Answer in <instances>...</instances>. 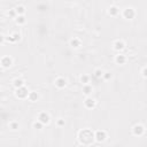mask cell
Wrapping results in <instances>:
<instances>
[{
	"mask_svg": "<svg viewBox=\"0 0 147 147\" xmlns=\"http://www.w3.org/2000/svg\"><path fill=\"white\" fill-rule=\"evenodd\" d=\"M77 140L83 146H90L94 142V131L90 127L80 129L77 132Z\"/></svg>",
	"mask_w": 147,
	"mask_h": 147,
	"instance_id": "1",
	"label": "cell"
},
{
	"mask_svg": "<svg viewBox=\"0 0 147 147\" xmlns=\"http://www.w3.org/2000/svg\"><path fill=\"white\" fill-rule=\"evenodd\" d=\"M145 132H146V126H145L142 123H136V124L131 127V133H132V136H134V137L140 138V137H142V136L145 134Z\"/></svg>",
	"mask_w": 147,
	"mask_h": 147,
	"instance_id": "2",
	"label": "cell"
},
{
	"mask_svg": "<svg viewBox=\"0 0 147 147\" xmlns=\"http://www.w3.org/2000/svg\"><path fill=\"white\" fill-rule=\"evenodd\" d=\"M119 14L122 15V17H123L124 20L131 21V20H133V18L136 17L137 11H136V9H134L133 7H125V8H123V9L121 10Z\"/></svg>",
	"mask_w": 147,
	"mask_h": 147,
	"instance_id": "3",
	"label": "cell"
},
{
	"mask_svg": "<svg viewBox=\"0 0 147 147\" xmlns=\"http://www.w3.org/2000/svg\"><path fill=\"white\" fill-rule=\"evenodd\" d=\"M108 139V132L103 129L94 131V141L98 144H103Z\"/></svg>",
	"mask_w": 147,
	"mask_h": 147,
	"instance_id": "4",
	"label": "cell"
},
{
	"mask_svg": "<svg viewBox=\"0 0 147 147\" xmlns=\"http://www.w3.org/2000/svg\"><path fill=\"white\" fill-rule=\"evenodd\" d=\"M28 94H29V90L28 87L24 85L22 87H17L15 88V92H14V95L16 99H20V100H25L28 98Z\"/></svg>",
	"mask_w": 147,
	"mask_h": 147,
	"instance_id": "5",
	"label": "cell"
},
{
	"mask_svg": "<svg viewBox=\"0 0 147 147\" xmlns=\"http://www.w3.org/2000/svg\"><path fill=\"white\" fill-rule=\"evenodd\" d=\"M37 121H39L40 123H42L44 125H48L51 123V115L49 113L45 111V110H41L37 114Z\"/></svg>",
	"mask_w": 147,
	"mask_h": 147,
	"instance_id": "6",
	"label": "cell"
},
{
	"mask_svg": "<svg viewBox=\"0 0 147 147\" xmlns=\"http://www.w3.org/2000/svg\"><path fill=\"white\" fill-rule=\"evenodd\" d=\"M53 84H54V86L56 88L62 90V88H65V86L68 85V80L63 76H56L55 79H54V82H53Z\"/></svg>",
	"mask_w": 147,
	"mask_h": 147,
	"instance_id": "7",
	"label": "cell"
},
{
	"mask_svg": "<svg viewBox=\"0 0 147 147\" xmlns=\"http://www.w3.org/2000/svg\"><path fill=\"white\" fill-rule=\"evenodd\" d=\"M83 106L85 109H88V110H92L96 107V100L94 98H92V95L90 96H85L84 101H83Z\"/></svg>",
	"mask_w": 147,
	"mask_h": 147,
	"instance_id": "8",
	"label": "cell"
},
{
	"mask_svg": "<svg viewBox=\"0 0 147 147\" xmlns=\"http://www.w3.org/2000/svg\"><path fill=\"white\" fill-rule=\"evenodd\" d=\"M14 64V60L10 55H3L0 57V65L3 69H9Z\"/></svg>",
	"mask_w": 147,
	"mask_h": 147,
	"instance_id": "9",
	"label": "cell"
},
{
	"mask_svg": "<svg viewBox=\"0 0 147 147\" xmlns=\"http://www.w3.org/2000/svg\"><path fill=\"white\" fill-rule=\"evenodd\" d=\"M125 41L122 40V39H116L114 42H113V49L116 52V53H122L124 49H125Z\"/></svg>",
	"mask_w": 147,
	"mask_h": 147,
	"instance_id": "10",
	"label": "cell"
},
{
	"mask_svg": "<svg viewBox=\"0 0 147 147\" xmlns=\"http://www.w3.org/2000/svg\"><path fill=\"white\" fill-rule=\"evenodd\" d=\"M69 46L72 48V49H79L82 46H83V41L80 38L78 37H72L70 40H69Z\"/></svg>",
	"mask_w": 147,
	"mask_h": 147,
	"instance_id": "11",
	"label": "cell"
},
{
	"mask_svg": "<svg viewBox=\"0 0 147 147\" xmlns=\"http://www.w3.org/2000/svg\"><path fill=\"white\" fill-rule=\"evenodd\" d=\"M126 61H127V57L123 53H117L114 57V62L118 65H124L126 63Z\"/></svg>",
	"mask_w": 147,
	"mask_h": 147,
	"instance_id": "12",
	"label": "cell"
},
{
	"mask_svg": "<svg viewBox=\"0 0 147 147\" xmlns=\"http://www.w3.org/2000/svg\"><path fill=\"white\" fill-rule=\"evenodd\" d=\"M93 91H94V87H93L90 83H87V84H83V85H82V93H83L85 96H90V95H92Z\"/></svg>",
	"mask_w": 147,
	"mask_h": 147,
	"instance_id": "13",
	"label": "cell"
},
{
	"mask_svg": "<svg viewBox=\"0 0 147 147\" xmlns=\"http://www.w3.org/2000/svg\"><path fill=\"white\" fill-rule=\"evenodd\" d=\"M21 39V33L18 31H13L10 32L7 37H6V40L7 41H10V42H16Z\"/></svg>",
	"mask_w": 147,
	"mask_h": 147,
	"instance_id": "14",
	"label": "cell"
},
{
	"mask_svg": "<svg viewBox=\"0 0 147 147\" xmlns=\"http://www.w3.org/2000/svg\"><path fill=\"white\" fill-rule=\"evenodd\" d=\"M107 13H108V15H109V16H111V17H117V16L119 15L121 10H119V8H118L116 5H111V6H109V7H108Z\"/></svg>",
	"mask_w": 147,
	"mask_h": 147,
	"instance_id": "15",
	"label": "cell"
},
{
	"mask_svg": "<svg viewBox=\"0 0 147 147\" xmlns=\"http://www.w3.org/2000/svg\"><path fill=\"white\" fill-rule=\"evenodd\" d=\"M39 99H40V95H39L38 92H36V91H29V94H28L26 100H29L30 102H37Z\"/></svg>",
	"mask_w": 147,
	"mask_h": 147,
	"instance_id": "16",
	"label": "cell"
},
{
	"mask_svg": "<svg viewBox=\"0 0 147 147\" xmlns=\"http://www.w3.org/2000/svg\"><path fill=\"white\" fill-rule=\"evenodd\" d=\"M24 85H25V80H24L23 78H21V77H16V78L13 79V86H14V88L22 87V86H24Z\"/></svg>",
	"mask_w": 147,
	"mask_h": 147,
	"instance_id": "17",
	"label": "cell"
},
{
	"mask_svg": "<svg viewBox=\"0 0 147 147\" xmlns=\"http://www.w3.org/2000/svg\"><path fill=\"white\" fill-rule=\"evenodd\" d=\"M14 21H15V23H16L17 25L22 26V25H24V24L26 23V17H25V15H17V16L14 18Z\"/></svg>",
	"mask_w": 147,
	"mask_h": 147,
	"instance_id": "18",
	"label": "cell"
},
{
	"mask_svg": "<svg viewBox=\"0 0 147 147\" xmlns=\"http://www.w3.org/2000/svg\"><path fill=\"white\" fill-rule=\"evenodd\" d=\"M14 9H15L17 15H25V13H26V7L24 5H22V3H18Z\"/></svg>",
	"mask_w": 147,
	"mask_h": 147,
	"instance_id": "19",
	"label": "cell"
},
{
	"mask_svg": "<svg viewBox=\"0 0 147 147\" xmlns=\"http://www.w3.org/2000/svg\"><path fill=\"white\" fill-rule=\"evenodd\" d=\"M103 71L105 70H102L101 68H95L94 70H93V77L94 78H96V79H100V78H102V75H103Z\"/></svg>",
	"mask_w": 147,
	"mask_h": 147,
	"instance_id": "20",
	"label": "cell"
},
{
	"mask_svg": "<svg viewBox=\"0 0 147 147\" xmlns=\"http://www.w3.org/2000/svg\"><path fill=\"white\" fill-rule=\"evenodd\" d=\"M90 80H91V76L87 75V74H82V75L79 76V82L82 83V85L90 83Z\"/></svg>",
	"mask_w": 147,
	"mask_h": 147,
	"instance_id": "21",
	"label": "cell"
},
{
	"mask_svg": "<svg viewBox=\"0 0 147 147\" xmlns=\"http://www.w3.org/2000/svg\"><path fill=\"white\" fill-rule=\"evenodd\" d=\"M8 127L11 130V131H17L20 129V123L17 121H10L8 123Z\"/></svg>",
	"mask_w": 147,
	"mask_h": 147,
	"instance_id": "22",
	"label": "cell"
},
{
	"mask_svg": "<svg viewBox=\"0 0 147 147\" xmlns=\"http://www.w3.org/2000/svg\"><path fill=\"white\" fill-rule=\"evenodd\" d=\"M44 126H45V125H44L42 123H40L39 121H37V119H36V121L32 123V129H34V130H38V131L42 130V129H44Z\"/></svg>",
	"mask_w": 147,
	"mask_h": 147,
	"instance_id": "23",
	"label": "cell"
},
{
	"mask_svg": "<svg viewBox=\"0 0 147 147\" xmlns=\"http://www.w3.org/2000/svg\"><path fill=\"white\" fill-rule=\"evenodd\" d=\"M6 15H7V17H9V18H15V17L17 16V14H16V11H15L14 8H10L9 10H7Z\"/></svg>",
	"mask_w": 147,
	"mask_h": 147,
	"instance_id": "24",
	"label": "cell"
},
{
	"mask_svg": "<svg viewBox=\"0 0 147 147\" xmlns=\"http://www.w3.org/2000/svg\"><path fill=\"white\" fill-rule=\"evenodd\" d=\"M55 125H56L57 127H63V126L65 125V122H64L63 118H57V119L55 121Z\"/></svg>",
	"mask_w": 147,
	"mask_h": 147,
	"instance_id": "25",
	"label": "cell"
},
{
	"mask_svg": "<svg viewBox=\"0 0 147 147\" xmlns=\"http://www.w3.org/2000/svg\"><path fill=\"white\" fill-rule=\"evenodd\" d=\"M111 77H113V75H111L110 71H103L102 79H105V80H109V79H111Z\"/></svg>",
	"mask_w": 147,
	"mask_h": 147,
	"instance_id": "26",
	"label": "cell"
},
{
	"mask_svg": "<svg viewBox=\"0 0 147 147\" xmlns=\"http://www.w3.org/2000/svg\"><path fill=\"white\" fill-rule=\"evenodd\" d=\"M147 68L146 67H142V69H141V75H142V77L144 78H146V76H147Z\"/></svg>",
	"mask_w": 147,
	"mask_h": 147,
	"instance_id": "27",
	"label": "cell"
},
{
	"mask_svg": "<svg viewBox=\"0 0 147 147\" xmlns=\"http://www.w3.org/2000/svg\"><path fill=\"white\" fill-rule=\"evenodd\" d=\"M6 41V37H5V34H2V33H0V46L3 44Z\"/></svg>",
	"mask_w": 147,
	"mask_h": 147,
	"instance_id": "28",
	"label": "cell"
},
{
	"mask_svg": "<svg viewBox=\"0 0 147 147\" xmlns=\"http://www.w3.org/2000/svg\"><path fill=\"white\" fill-rule=\"evenodd\" d=\"M38 8H39V10H40V11H45L47 7H46L45 5H39V6H38Z\"/></svg>",
	"mask_w": 147,
	"mask_h": 147,
	"instance_id": "29",
	"label": "cell"
}]
</instances>
